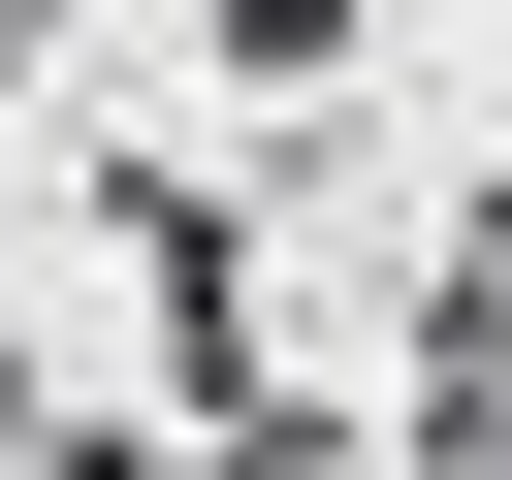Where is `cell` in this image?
Returning <instances> with one entry per match:
<instances>
[{"instance_id": "obj_1", "label": "cell", "mask_w": 512, "mask_h": 480, "mask_svg": "<svg viewBox=\"0 0 512 480\" xmlns=\"http://www.w3.org/2000/svg\"><path fill=\"white\" fill-rule=\"evenodd\" d=\"M224 64H288V96H320V64H352V0H224Z\"/></svg>"}]
</instances>
